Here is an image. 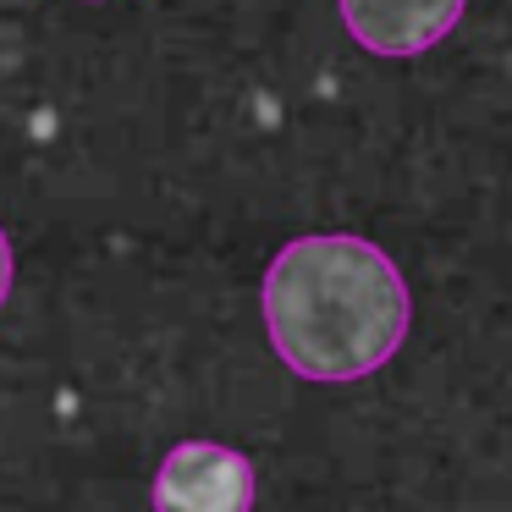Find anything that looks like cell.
Returning a JSON list of instances; mask_svg holds the SVG:
<instances>
[{
  "mask_svg": "<svg viewBox=\"0 0 512 512\" xmlns=\"http://www.w3.org/2000/svg\"><path fill=\"white\" fill-rule=\"evenodd\" d=\"M12 292V243H6V226H0V303Z\"/></svg>",
  "mask_w": 512,
  "mask_h": 512,
  "instance_id": "cell-4",
  "label": "cell"
},
{
  "mask_svg": "<svg viewBox=\"0 0 512 512\" xmlns=\"http://www.w3.org/2000/svg\"><path fill=\"white\" fill-rule=\"evenodd\" d=\"M155 512H254V463L215 441L171 446L155 474Z\"/></svg>",
  "mask_w": 512,
  "mask_h": 512,
  "instance_id": "cell-2",
  "label": "cell"
},
{
  "mask_svg": "<svg viewBox=\"0 0 512 512\" xmlns=\"http://www.w3.org/2000/svg\"><path fill=\"white\" fill-rule=\"evenodd\" d=\"M468 0H336L347 34L369 56H424L457 28Z\"/></svg>",
  "mask_w": 512,
  "mask_h": 512,
  "instance_id": "cell-3",
  "label": "cell"
},
{
  "mask_svg": "<svg viewBox=\"0 0 512 512\" xmlns=\"http://www.w3.org/2000/svg\"><path fill=\"white\" fill-rule=\"evenodd\" d=\"M408 281L369 237L314 232L265 270V331L303 380L375 375L408 342Z\"/></svg>",
  "mask_w": 512,
  "mask_h": 512,
  "instance_id": "cell-1",
  "label": "cell"
}]
</instances>
